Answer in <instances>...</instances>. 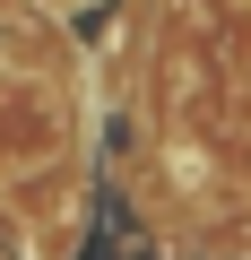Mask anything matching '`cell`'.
<instances>
[{"instance_id":"obj_1","label":"cell","mask_w":251,"mask_h":260,"mask_svg":"<svg viewBox=\"0 0 251 260\" xmlns=\"http://www.w3.org/2000/svg\"><path fill=\"white\" fill-rule=\"evenodd\" d=\"M61 148V95L35 70H0V174H26Z\"/></svg>"}]
</instances>
